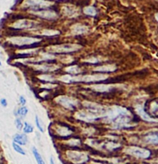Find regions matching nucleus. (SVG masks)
Returning <instances> with one entry per match:
<instances>
[{
    "label": "nucleus",
    "mask_w": 158,
    "mask_h": 164,
    "mask_svg": "<svg viewBox=\"0 0 158 164\" xmlns=\"http://www.w3.org/2000/svg\"><path fill=\"white\" fill-rule=\"evenodd\" d=\"M105 118L112 123L116 127H124L128 126L131 120L132 116L128 109L120 106H114L106 108V113L104 117Z\"/></svg>",
    "instance_id": "f257e3e1"
},
{
    "label": "nucleus",
    "mask_w": 158,
    "mask_h": 164,
    "mask_svg": "<svg viewBox=\"0 0 158 164\" xmlns=\"http://www.w3.org/2000/svg\"><path fill=\"white\" fill-rule=\"evenodd\" d=\"M8 41L17 48L31 49L39 46L41 40L35 37H29V36H15L8 39Z\"/></svg>",
    "instance_id": "f03ea898"
},
{
    "label": "nucleus",
    "mask_w": 158,
    "mask_h": 164,
    "mask_svg": "<svg viewBox=\"0 0 158 164\" xmlns=\"http://www.w3.org/2000/svg\"><path fill=\"white\" fill-rule=\"evenodd\" d=\"M81 48L82 47L79 44L64 43V44L49 46L46 49V51L50 54H69V53L79 51Z\"/></svg>",
    "instance_id": "7ed1b4c3"
},
{
    "label": "nucleus",
    "mask_w": 158,
    "mask_h": 164,
    "mask_svg": "<svg viewBox=\"0 0 158 164\" xmlns=\"http://www.w3.org/2000/svg\"><path fill=\"white\" fill-rule=\"evenodd\" d=\"M52 2L48 0H23L22 7L29 10V12H33L40 10L44 8H48L52 6Z\"/></svg>",
    "instance_id": "20e7f679"
},
{
    "label": "nucleus",
    "mask_w": 158,
    "mask_h": 164,
    "mask_svg": "<svg viewBox=\"0 0 158 164\" xmlns=\"http://www.w3.org/2000/svg\"><path fill=\"white\" fill-rule=\"evenodd\" d=\"M40 25V24L38 22H36L34 20L22 18V19H18L14 21L12 23L11 27L15 30H35L38 29Z\"/></svg>",
    "instance_id": "39448f33"
},
{
    "label": "nucleus",
    "mask_w": 158,
    "mask_h": 164,
    "mask_svg": "<svg viewBox=\"0 0 158 164\" xmlns=\"http://www.w3.org/2000/svg\"><path fill=\"white\" fill-rule=\"evenodd\" d=\"M83 106L85 108V110L89 111V113L94 115L97 118L104 117L106 113V108L97 103L85 102H83Z\"/></svg>",
    "instance_id": "423d86ee"
},
{
    "label": "nucleus",
    "mask_w": 158,
    "mask_h": 164,
    "mask_svg": "<svg viewBox=\"0 0 158 164\" xmlns=\"http://www.w3.org/2000/svg\"><path fill=\"white\" fill-rule=\"evenodd\" d=\"M33 15L40 17L41 19H45V20H48V21H54L58 19V13L57 11L51 9V7L48 8H44V9H40V10H37V11H33V12H30Z\"/></svg>",
    "instance_id": "0eeeda50"
},
{
    "label": "nucleus",
    "mask_w": 158,
    "mask_h": 164,
    "mask_svg": "<svg viewBox=\"0 0 158 164\" xmlns=\"http://www.w3.org/2000/svg\"><path fill=\"white\" fill-rule=\"evenodd\" d=\"M66 155L68 160L73 164H83L89 161V156L88 154L77 151H69Z\"/></svg>",
    "instance_id": "6e6552de"
},
{
    "label": "nucleus",
    "mask_w": 158,
    "mask_h": 164,
    "mask_svg": "<svg viewBox=\"0 0 158 164\" xmlns=\"http://www.w3.org/2000/svg\"><path fill=\"white\" fill-rule=\"evenodd\" d=\"M124 152L129 154V155L135 156L137 158H141V159H147L151 155V152L145 148H140L137 146H129L125 148Z\"/></svg>",
    "instance_id": "1a4fd4ad"
},
{
    "label": "nucleus",
    "mask_w": 158,
    "mask_h": 164,
    "mask_svg": "<svg viewBox=\"0 0 158 164\" xmlns=\"http://www.w3.org/2000/svg\"><path fill=\"white\" fill-rule=\"evenodd\" d=\"M55 102L63 108H65L69 110H75L78 107V101L75 99H72L68 96H59L55 99Z\"/></svg>",
    "instance_id": "9d476101"
},
{
    "label": "nucleus",
    "mask_w": 158,
    "mask_h": 164,
    "mask_svg": "<svg viewBox=\"0 0 158 164\" xmlns=\"http://www.w3.org/2000/svg\"><path fill=\"white\" fill-rule=\"evenodd\" d=\"M34 69L37 71H40L44 73H48V72H54L59 69V66L57 64H50L48 62H46L44 64H38V65H35Z\"/></svg>",
    "instance_id": "9b49d317"
},
{
    "label": "nucleus",
    "mask_w": 158,
    "mask_h": 164,
    "mask_svg": "<svg viewBox=\"0 0 158 164\" xmlns=\"http://www.w3.org/2000/svg\"><path fill=\"white\" fill-rule=\"evenodd\" d=\"M61 11L64 16L68 18H74L79 15V10L73 5H63L61 8Z\"/></svg>",
    "instance_id": "f8f14e48"
},
{
    "label": "nucleus",
    "mask_w": 158,
    "mask_h": 164,
    "mask_svg": "<svg viewBox=\"0 0 158 164\" xmlns=\"http://www.w3.org/2000/svg\"><path fill=\"white\" fill-rule=\"evenodd\" d=\"M75 117H76V118H78V119L85 121V122H92V121H95V120L98 119L97 117H95L94 115H92L91 113H89L87 110L77 112Z\"/></svg>",
    "instance_id": "ddd939ff"
},
{
    "label": "nucleus",
    "mask_w": 158,
    "mask_h": 164,
    "mask_svg": "<svg viewBox=\"0 0 158 164\" xmlns=\"http://www.w3.org/2000/svg\"><path fill=\"white\" fill-rule=\"evenodd\" d=\"M89 88L93 91H95V92H97V93H107V92H110V91L114 90V86L113 85H110V84H93V85H90Z\"/></svg>",
    "instance_id": "4468645a"
},
{
    "label": "nucleus",
    "mask_w": 158,
    "mask_h": 164,
    "mask_svg": "<svg viewBox=\"0 0 158 164\" xmlns=\"http://www.w3.org/2000/svg\"><path fill=\"white\" fill-rule=\"evenodd\" d=\"M146 114L148 116L151 117L152 118L158 117V99H154V101H152L150 102L149 106H148V110H146ZM154 119H155V118H154Z\"/></svg>",
    "instance_id": "2eb2a0df"
},
{
    "label": "nucleus",
    "mask_w": 158,
    "mask_h": 164,
    "mask_svg": "<svg viewBox=\"0 0 158 164\" xmlns=\"http://www.w3.org/2000/svg\"><path fill=\"white\" fill-rule=\"evenodd\" d=\"M88 32V27L83 24H74L71 27V32L73 35H82Z\"/></svg>",
    "instance_id": "dca6fc26"
},
{
    "label": "nucleus",
    "mask_w": 158,
    "mask_h": 164,
    "mask_svg": "<svg viewBox=\"0 0 158 164\" xmlns=\"http://www.w3.org/2000/svg\"><path fill=\"white\" fill-rule=\"evenodd\" d=\"M136 111L138 114V116L145 121H147V122H155V121H156V119H154V118H152L151 117H149L146 114V112L145 111V109H144V107H142L140 105L136 107Z\"/></svg>",
    "instance_id": "f3484780"
},
{
    "label": "nucleus",
    "mask_w": 158,
    "mask_h": 164,
    "mask_svg": "<svg viewBox=\"0 0 158 164\" xmlns=\"http://www.w3.org/2000/svg\"><path fill=\"white\" fill-rule=\"evenodd\" d=\"M116 70V67L114 65H105V66H101L97 67L94 69L95 72L101 73V74H104V73H112Z\"/></svg>",
    "instance_id": "a211bd4d"
},
{
    "label": "nucleus",
    "mask_w": 158,
    "mask_h": 164,
    "mask_svg": "<svg viewBox=\"0 0 158 164\" xmlns=\"http://www.w3.org/2000/svg\"><path fill=\"white\" fill-rule=\"evenodd\" d=\"M14 143H16L20 145H25L28 143V137L26 134H16L14 135Z\"/></svg>",
    "instance_id": "6ab92c4d"
},
{
    "label": "nucleus",
    "mask_w": 158,
    "mask_h": 164,
    "mask_svg": "<svg viewBox=\"0 0 158 164\" xmlns=\"http://www.w3.org/2000/svg\"><path fill=\"white\" fill-rule=\"evenodd\" d=\"M144 140L147 143L157 145L158 144V133H149V134H147L144 137Z\"/></svg>",
    "instance_id": "aec40b11"
},
{
    "label": "nucleus",
    "mask_w": 158,
    "mask_h": 164,
    "mask_svg": "<svg viewBox=\"0 0 158 164\" xmlns=\"http://www.w3.org/2000/svg\"><path fill=\"white\" fill-rule=\"evenodd\" d=\"M83 14L88 15V16L94 17L97 14V10L94 6L88 5V6H85L84 8H83Z\"/></svg>",
    "instance_id": "412c9836"
},
{
    "label": "nucleus",
    "mask_w": 158,
    "mask_h": 164,
    "mask_svg": "<svg viewBox=\"0 0 158 164\" xmlns=\"http://www.w3.org/2000/svg\"><path fill=\"white\" fill-rule=\"evenodd\" d=\"M28 112H29V109H28V108L26 106H22L21 108H19L18 109H16V110L14 112V115L16 116V117H24L27 116Z\"/></svg>",
    "instance_id": "4be33fe9"
},
{
    "label": "nucleus",
    "mask_w": 158,
    "mask_h": 164,
    "mask_svg": "<svg viewBox=\"0 0 158 164\" xmlns=\"http://www.w3.org/2000/svg\"><path fill=\"white\" fill-rule=\"evenodd\" d=\"M57 133L61 136H68V135L72 134V131H71V129L69 128V127L63 126H61L57 127Z\"/></svg>",
    "instance_id": "5701e85b"
},
{
    "label": "nucleus",
    "mask_w": 158,
    "mask_h": 164,
    "mask_svg": "<svg viewBox=\"0 0 158 164\" xmlns=\"http://www.w3.org/2000/svg\"><path fill=\"white\" fill-rule=\"evenodd\" d=\"M65 71L69 75H78L82 72L81 68H80V67H78V66H71V67H67L65 69Z\"/></svg>",
    "instance_id": "b1692460"
},
{
    "label": "nucleus",
    "mask_w": 158,
    "mask_h": 164,
    "mask_svg": "<svg viewBox=\"0 0 158 164\" xmlns=\"http://www.w3.org/2000/svg\"><path fill=\"white\" fill-rule=\"evenodd\" d=\"M31 151H32V153H33V155H34L36 161H37V163H38V164H46L44 160H43V158H42V156H41V154L40 153V152L38 150H37V148L35 146H32Z\"/></svg>",
    "instance_id": "393cba45"
},
{
    "label": "nucleus",
    "mask_w": 158,
    "mask_h": 164,
    "mask_svg": "<svg viewBox=\"0 0 158 164\" xmlns=\"http://www.w3.org/2000/svg\"><path fill=\"white\" fill-rule=\"evenodd\" d=\"M35 123H36L37 127H38V129L41 133H44L45 132V126H44V124H43L42 120L39 117V116H36L35 117Z\"/></svg>",
    "instance_id": "a878e982"
},
{
    "label": "nucleus",
    "mask_w": 158,
    "mask_h": 164,
    "mask_svg": "<svg viewBox=\"0 0 158 164\" xmlns=\"http://www.w3.org/2000/svg\"><path fill=\"white\" fill-rule=\"evenodd\" d=\"M33 126L30 123L28 122H24L23 123V127H22V130H23V133L24 134H31L33 132Z\"/></svg>",
    "instance_id": "bb28decb"
},
{
    "label": "nucleus",
    "mask_w": 158,
    "mask_h": 164,
    "mask_svg": "<svg viewBox=\"0 0 158 164\" xmlns=\"http://www.w3.org/2000/svg\"><path fill=\"white\" fill-rule=\"evenodd\" d=\"M41 34L44 36H57L60 34V32L54 30H43L41 32Z\"/></svg>",
    "instance_id": "cd10ccee"
},
{
    "label": "nucleus",
    "mask_w": 158,
    "mask_h": 164,
    "mask_svg": "<svg viewBox=\"0 0 158 164\" xmlns=\"http://www.w3.org/2000/svg\"><path fill=\"white\" fill-rule=\"evenodd\" d=\"M13 148H14V150L16 152L22 154V155H25V154H26V152H25V151L23 150V148L21 146L20 144H18V143H14V142H13Z\"/></svg>",
    "instance_id": "c85d7f7f"
},
{
    "label": "nucleus",
    "mask_w": 158,
    "mask_h": 164,
    "mask_svg": "<svg viewBox=\"0 0 158 164\" xmlns=\"http://www.w3.org/2000/svg\"><path fill=\"white\" fill-rule=\"evenodd\" d=\"M39 78L44 82H46V83H52V82L54 81V77H53L49 75H42L39 76Z\"/></svg>",
    "instance_id": "c756f323"
},
{
    "label": "nucleus",
    "mask_w": 158,
    "mask_h": 164,
    "mask_svg": "<svg viewBox=\"0 0 158 164\" xmlns=\"http://www.w3.org/2000/svg\"><path fill=\"white\" fill-rule=\"evenodd\" d=\"M14 125H15V127L18 130H22V127H23V123L22 121V118L17 117L15 118V120H14Z\"/></svg>",
    "instance_id": "7c9ffc66"
},
{
    "label": "nucleus",
    "mask_w": 158,
    "mask_h": 164,
    "mask_svg": "<svg viewBox=\"0 0 158 164\" xmlns=\"http://www.w3.org/2000/svg\"><path fill=\"white\" fill-rule=\"evenodd\" d=\"M85 62L90 63V64H97L100 62V59L98 58H89V59L85 60Z\"/></svg>",
    "instance_id": "2f4dec72"
},
{
    "label": "nucleus",
    "mask_w": 158,
    "mask_h": 164,
    "mask_svg": "<svg viewBox=\"0 0 158 164\" xmlns=\"http://www.w3.org/2000/svg\"><path fill=\"white\" fill-rule=\"evenodd\" d=\"M0 104H1V106L3 108H6L7 105H8V102H7V99H5V98H2V99H0Z\"/></svg>",
    "instance_id": "473e14b6"
},
{
    "label": "nucleus",
    "mask_w": 158,
    "mask_h": 164,
    "mask_svg": "<svg viewBox=\"0 0 158 164\" xmlns=\"http://www.w3.org/2000/svg\"><path fill=\"white\" fill-rule=\"evenodd\" d=\"M19 102H20V104H21L22 106H25V104H26L27 101H26V99H25V97H24V96L21 95V96L19 97Z\"/></svg>",
    "instance_id": "72a5a7b5"
},
{
    "label": "nucleus",
    "mask_w": 158,
    "mask_h": 164,
    "mask_svg": "<svg viewBox=\"0 0 158 164\" xmlns=\"http://www.w3.org/2000/svg\"><path fill=\"white\" fill-rule=\"evenodd\" d=\"M50 164H54V158H53V157H50Z\"/></svg>",
    "instance_id": "f704fd0d"
},
{
    "label": "nucleus",
    "mask_w": 158,
    "mask_h": 164,
    "mask_svg": "<svg viewBox=\"0 0 158 164\" xmlns=\"http://www.w3.org/2000/svg\"><path fill=\"white\" fill-rule=\"evenodd\" d=\"M155 19H156V21H158V13L155 14Z\"/></svg>",
    "instance_id": "c9c22d12"
},
{
    "label": "nucleus",
    "mask_w": 158,
    "mask_h": 164,
    "mask_svg": "<svg viewBox=\"0 0 158 164\" xmlns=\"http://www.w3.org/2000/svg\"><path fill=\"white\" fill-rule=\"evenodd\" d=\"M1 162H2V160H1V157H0V164H1Z\"/></svg>",
    "instance_id": "e433bc0d"
},
{
    "label": "nucleus",
    "mask_w": 158,
    "mask_h": 164,
    "mask_svg": "<svg viewBox=\"0 0 158 164\" xmlns=\"http://www.w3.org/2000/svg\"><path fill=\"white\" fill-rule=\"evenodd\" d=\"M2 66V63H1V61H0V67H1Z\"/></svg>",
    "instance_id": "4c0bfd02"
},
{
    "label": "nucleus",
    "mask_w": 158,
    "mask_h": 164,
    "mask_svg": "<svg viewBox=\"0 0 158 164\" xmlns=\"http://www.w3.org/2000/svg\"><path fill=\"white\" fill-rule=\"evenodd\" d=\"M157 162H158V159H157Z\"/></svg>",
    "instance_id": "58836bf2"
}]
</instances>
